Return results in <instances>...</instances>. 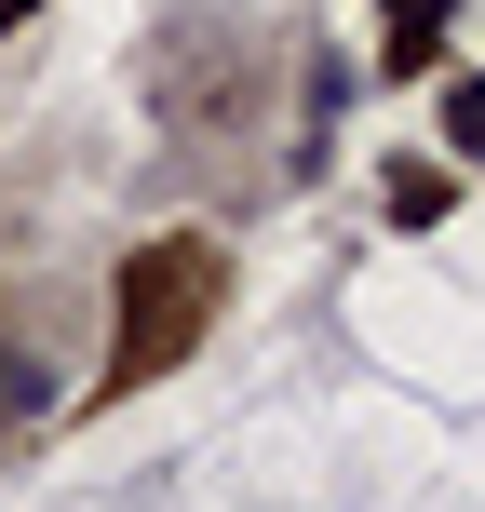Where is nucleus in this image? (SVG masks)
I'll use <instances>...</instances> for the list:
<instances>
[{"label":"nucleus","mask_w":485,"mask_h":512,"mask_svg":"<svg viewBox=\"0 0 485 512\" xmlns=\"http://www.w3.org/2000/svg\"><path fill=\"white\" fill-rule=\"evenodd\" d=\"M378 27H391L378 54H391V68L418 81V68H432V54H445V27H459V0H378Z\"/></svg>","instance_id":"obj_2"},{"label":"nucleus","mask_w":485,"mask_h":512,"mask_svg":"<svg viewBox=\"0 0 485 512\" xmlns=\"http://www.w3.org/2000/svg\"><path fill=\"white\" fill-rule=\"evenodd\" d=\"M216 297H230V256H216L203 230H162L149 256H122V283H108V391L176 378V364L203 351Z\"/></svg>","instance_id":"obj_1"},{"label":"nucleus","mask_w":485,"mask_h":512,"mask_svg":"<svg viewBox=\"0 0 485 512\" xmlns=\"http://www.w3.org/2000/svg\"><path fill=\"white\" fill-rule=\"evenodd\" d=\"M445 203H459V176H445V162H391V176H378V216H391V230H432Z\"/></svg>","instance_id":"obj_3"},{"label":"nucleus","mask_w":485,"mask_h":512,"mask_svg":"<svg viewBox=\"0 0 485 512\" xmlns=\"http://www.w3.org/2000/svg\"><path fill=\"white\" fill-rule=\"evenodd\" d=\"M445 149H485V81H459V95H445Z\"/></svg>","instance_id":"obj_4"},{"label":"nucleus","mask_w":485,"mask_h":512,"mask_svg":"<svg viewBox=\"0 0 485 512\" xmlns=\"http://www.w3.org/2000/svg\"><path fill=\"white\" fill-rule=\"evenodd\" d=\"M14 27H27V0H0V41H14Z\"/></svg>","instance_id":"obj_5"}]
</instances>
